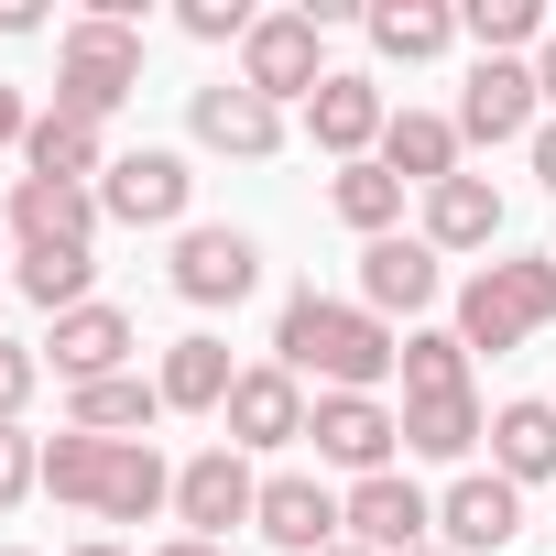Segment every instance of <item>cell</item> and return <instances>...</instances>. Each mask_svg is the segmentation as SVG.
Wrapping results in <instances>:
<instances>
[{
  "mask_svg": "<svg viewBox=\"0 0 556 556\" xmlns=\"http://www.w3.org/2000/svg\"><path fill=\"white\" fill-rule=\"evenodd\" d=\"M458 34L480 55H534L556 23H545V0H458Z\"/></svg>",
  "mask_w": 556,
  "mask_h": 556,
  "instance_id": "30",
  "label": "cell"
},
{
  "mask_svg": "<svg viewBox=\"0 0 556 556\" xmlns=\"http://www.w3.org/2000/svg\"><path fill=\"white\" fill-rule=\"evenodd\" d=\"M415 556H447V545H415Z\"/></svg>",
  "mask_w": 556,
  "mask_h": 556,
  "instance_id": "43",
  "label": "cell"
},
{
  "mask_svg": "<svg viewBox=\"0 0 556 556\" xmlns=\"http://www.w3.org/2000/svg\"><path fill=\"white\" fill-rule=\"evenodd\" d=\"M534 88H545V110H556V34L534 45Z\"/></svg>",
  "mask_w": 556,
  "mask_h": 556,
  "instance_id": "38",
  "label": "cell"
},
{
  "mask_svg": "<svg viewBox=\"0 0 556 556\" xmlns=\"http://www.w3.org/2000/svg\"><path fill=\"white\" fill-rule=\"evenodd\" d=\"M12 240H23V251H88V240H99V186H45V175H23V186H12Z\"/></svg>",
  "mask_w": 556,
  "mask_h": 556,
  "instance_id": "19",
  "label": "cell"
},
{
  "mask_svg": "<svg viewBox=\"0 0 556 556\" xmlns=\"http://www.w3.org/2000/svg\"><path fill=\"white\" fill-rule=\"evenodd\" d=\"M262 513V469L218 437V447H197L186 469H175V523L186 534H207V545H229V523H251Z\"/></svg>",
  "mask_w": 556,
  "mask_h": 556,
  "instance_id": "9",
  "label": "cell"
},
{
  "mask_svg": "<svg viewBox=\"0 0 556 556\" xmlns=\"http://www.w3.org/2000/svg\"><path fill=\"white\" fill-rule=\"evenodd\" d=\"M34 350H45V371H55V382L77 393V382H110V371H131L142 328H131L121 306H77V317H55V328H45Z\"/></svg>",
  "mask_w": 556,
  "mask_h": 556,
  "instance_id": "14",
  "label": "cell"
},
{
  "mask_svg": "<svg viewBox=\"0 0 556 556\" xmlns=\"http://www.w3.org/2000/svg\"><path fill=\"white\" fill-rule=\"evenodd\" d=\"M186 131H197V153H229V164H273V153H285V110L251 99L240 77L197 88V99H186Z\"/></svg>",
  "mask_w": 556,
  "mask_h": 556,
  "instance_id": "12",
  "label": "cell"
},
{
  "mask_svg": "<svg viewBox=\"0 0 556 556\" xmlns=\"http://www.w3.org/2000/svg\"><path fill=\"white\" fill-rule=\"evenodd\" d=\"M437 285H447V273H437L426 229H415V240H404V229H393V240H361V306H371L382 328H393V317H426Z\"/></svg>",
  "mask_w": 556,
  "mask_h": 556,
  "instance_id": "18",
  "label": "cell"
},
{
  "mask_svg": "<svg viewBox=\"0 0 556 556\" xmlns=\"http://www.w3.org/2000/svg\"><path fill=\"white\" fill-rule=\"evenodd\" d=\"M404 393H469L458 328H404Z\"/></svg>",
  "mask_w": 556,
  "mask_h": 556,
  "instance_id": "31",
  "label": "cell"
},
{
  "mask_svg": "<svg viewBox=\"0 0 556 556\" xmlns=\"http://www.w3.org/2000/svg\"><path fill=\"white\" fill-rule=\"evenodd\" d=\"M328 207H339L361 240H393V218H404V175H393L382 153H371V164H339V175H328Z\"/></svg>",
  "mask_w": 556,
  "mask_h": 556,
  "instance_id": "28",
  "label": "cell"
},
{
  "mask_svg": "<svg viewBox=\"0 0 556 556\" xmlns=\"http://www.w3.org/2000/svg\"><path fill=\"white\" fill-rule=\"evenodd\" d=\"M229 382H240V361H229V339H207V328H186V339L164 350V371H153L164 415H218V404H229Z\"/></svg>",
  "mask_w": 556,
  "mask_h": 556,
  "instance_id": "22",
  "label": "cell"
},
{
  "mask_svg": "<svg viewBox=\"0 0 556 556\" xmlns=\"http://www.w3.org/2000/svg\"><path fill=\"white\" fill-rule=\"evenodd\" d=\"M45 491V437L34 426H0V513H23Z\"/></svg>",
  "mask_w": 556,
  "mask_h": 556,
  "instance_id": "32",
  "label": "cell"
},
{
  "mask_svg": "<svg viewBox=\"0 0 556 556\" xmlns=\"http://www.w3.org/2000/svg\"><path fill=\"white\" fill-rule=\"evenodd\" d=\"M458 45V12L447 0H371V55L382 66H437Z\"/></svg>",
  "mask_w": 556,
  "mask_h": 556,
  "instance_id": "24",
  "label": "cell"
},
{
  "mask_svg": "<svg viewBox=\"0 0 556 556\" xmlns=\"http://www.w3.org/2000/svg\"><path fill=\"white\" fill-rule=\"evenodd\" d=\"M12 285H23L45 317H77V306H99V251H23Z\"/></svg>",
  "mask_w": 556,
  "mask_h": 556,
  "instance_id": "29",
  "label": "cell"
},
{
  "mask_svg": "<svg viewBox=\"0 0 556 556\" xmlns=\"http://www.w3.org/2000/svg\"><path fill=\"white\" fill-rule=\"evenodd\" d=\"M306 437H317V458L350 469V480H382V469L404 458V415H393L382 393H317Z\"/></svg>",
  "mask_w": 556,
  "mask_h": 556,
  "instance_id": "8",
  "label": "cell"
},
{
  "mask_svg": "<svg viewBox=\"0 0 556 556\" xmlns=\"http://www.w3.org/2000/svg\"><path fill=\"white\" fill-rule=\"evenodd\" d=\"M0 556H34V545H0Z\"/></svg>",
  "mask_w": 556,
  "mask_h": 556,
  "instance_id": "42",
  "label": "cell"
},
{
  "mask_svg": "<svg viewBox=\"0 0 556 556\" xmlns=\"http://www.w3.org/2000/svg\"><path fill=\"white\" fill-rule=\"evenodd\" d=\"M251 534H262V545H285V556H328V545L350 534V513H339V491H328L317 469H273Z\"/></svg>",
  "mask_w": 556,
  "mask_h": 556,
  "instance_id": "11",
  "label": "cell"
},
{
  "mask_svg": "<svg viewBox=\"0 0 556 556\" xmlns=\"http://www.w3.org/2000/svg\"><path fill=\"white\" fill-rule=\"evenodd\" d=\"M523 153H534V186L556 197V121H534V142H523Z\"/></svg>",
  "mask_w": 556,
  "mask_h": 556,
  "instance_id": "36",
  "label": "cell"
},
{
  "mask_svg": "<svg viewBox=\"0 0 556 556\" xmlns=\"http://www.w3.org/2000/svg\"><path fill=\"white\" fill-rule=\"evenodd\" d=\"M164 285H175L186 306H240V295L262 285V240L229 229V218H186V229H175V262H164Z\"/></svg>",
  "mask_w": 556,
  "mask_h": 556,
  "instance_id": "7",
  "label": "cell"
},
{
  "mask_svg": "<svg viewBox=\"0 0 556 556\" xmlns=\"http://www.w3.org/2000/svg\"><path fill=\"white\" fill-rule=\"evenodd\" d=\"M556 328V251H502L458 285V350H523Z\"/></svg>",
  "mask_w": 556,
  "mask_h": 556,
  "instance_id": "4",
  "label": "cell"
},
{
  "mask_svg": "<svg viewBox=\"0 0 556 556\" xmlns=\"http://www.w3.org/2000/svg\"><path fill=\"white\" fill-rule=\"evenodd\" d=\"M175 23H186V45H251L262 12H251V0H186Z\"/></svg>",
  "mask_w": 556,
  "mask_h": 556,
  "instance_id": "34",
  "label": "cell"
},
{
  "mask_svg": "<svg viewBox=\"0 0 556 556\" xmlns=\"http://www.w3.org/2000/svg\"><path fill=\"white\" fill-rule=\"evenodd\" d=\"M382 121H393L382 77H350V66L306 99V142H317V153H339V164H371V153H382Z\"/></svg>",
  "mask_w": 556,
  "mask_h": 556,
  "instance_id": "16",
  "label": "cell"
},
{
  "mask_svg": "<svg viewBox=\"0 0 556 556\" xmlns=\"http://www.w3.org/2000/svg\"><path fill=\"white\" fill-rule=\"evenodd\" d=\"M491 469H502L513 491L556 480V393H513V404H491Z\"/></svg>",
  "mask_w": 556,
  "mask_h": 556,
  "instance_id": "20",
  "label": "cell"
},
{
  "mask_svg": "<svg viewBox=\"0 0 556 556\" xmlns=\"http://www.w3.org/2000/svg\"><path fill=\"white\" fill-rule=\"evenodd\" d=\"M339 66H328V23L317 12H262L251 23V45H240V88L251 99H273V110H295V99H317Z\"/></svg>",
  "mask_w": 556,
  "mask_h": 556,
  "instance_id": "5",
  "label": "cell"
},
{
  "mask_svg": "<svg viewBox=\"0 0 556 556\" xmlns=\"http://www.w3.org/2000/svg\"><path fill=\"white\" fill-rule=\"evenodd\" d=\"M153 415H164V393H153L142 371H110V382H77V393H66V426H77V437H142Z\"/></svg>",
  "mask_w": 556,
  "mask_h": 556,
  "instance_id": "27",
  "label": "cell"
},
{
  "mask_svg": "<svg viewBox=\"0 0 556 556\" xmlns=\"http://www.w3.org/2000/svg\"><path fill=\"white\" fill-rule=\"evenodd\" d=\"M437 534H447V556H491V545L523 534V491H513L502 469H458V480L437 491Z\"/></svg>",
  "mask_w": 556,
  "mask_h": 556,
  "instance_id": "15",
  "label": "cell"
},
{
  "mask_svg": "<svg viewBox=\"0 0 556 556\" xmlns=\"http://www.w3.org/2000/svg\"><path fill=\"white\" fill-rule=\"evenodd\" d=\"M45 491L99 513V523H153L175 513V469L153 458V437H45Z\"/></svg>",
  "mask_w": 556,
  "mask_h": 556,
  "instance_id": "2",
  "label": "cell"
},
{
  "mask_svg": "<svg viewBox=\"0 0 556 556\" xmlns=\"http://www.w3.org/2000/svg\"><path fill=\"white\" fill-rule=\"evenodd\" d=\"M0 34H45V0H0Z\"/></svg>",
  "mask_w": 556,
  "mask_h": 556,
  "instance_id": "37",
  "label": "cell"
},
{
  "mask_svg": "<svg viewBox=\"0 0 556 556\" xmlns=\"http://www.w3.org/2000/svg\"><path fill=\"white\" fill-rule=\"evenodd\" d=\"M502 240V186L491 175H447V186H426V251L447 262V251H491Z\"/></svg>",
  "mask_w": 556,
  "mask_h": 556,
  "instance_id": "21",
  "label": "cell"
},
{
  "mask_svg": "<svg viewBox=\"0 0 556 556\" xmlns=\"http://www.w3.org/2000/svg\"><path fill=\"white\" fill-rule=\"evenodd\" d=\"M382 164H393L404 186H447V175H458V121H437V110H393V121H382Z\"/></svg>",
  "mask_w": 556,
  "mask_h": 556,
  "instance_id": "26",
  "label": "cell"
},
{
  "mask_svg": "<svg viewBox=\"0 0 556 556\" xmlns=\"http://www.w3.org/2000/svg\"><path fill=\"white\" fill-rule=\"evenodd\" d=\"M131 88H142V23H131V0H99V12H77L55 34V110L110 121Z\"/></svg>",
  "mask_w": 556,
  "mask_h": 556,
  "instance_id": "3",
  "label": "cell"
},
{
  "mask_svg": "<svg viewBox=\"0 0 556 556\" xmlns=\"http://www.w3.org/2000/svg\"><path fill=\"white\" fill-rule=\"evenodd\" d=\"M66 556H142V545H121V534H88V545H66Z\"/></svg>",
  "mask_w": 556,
  "mask_h": 556,
  "instance_id": "40",
  "label": "cell"
},
{
  "mask_svg": "<svg viewBox=\"0 0 556 556\" xmlns=\"http://www.w3.org/2000/svg\"><path fill=\"white\" fill-rule=\"evenodd\" d=\"M186 207H197V164H186V153H164V142L110 153V175H99V218H121V229H186Z\"/></svg>",
  "mask_w": 556,
  "mask_h": 556,
  "instance_id": "6",
  "label": "cell"
},
{
  "mask_svg": "<svg viewBox=\"0 0 556 556\" xmlns=\"http://www.w3.org/2000/svg\"><path fill=\"white\" fill-rule=\"evenodd\" d=\"M23 175H45V186H99V175H110V142H99V121L34 110V131H23Z\"/></svg>",
  "mask_w": 556,
  "mask_h": 556,
  "instance_id": "23",
  "label": "cell"
},
{
  "mask_svg": "<svg viewBox=\"0 0 556 556\" xmlns=\"http://www.w3.org/2000/svg\"><path fill=\"white\" fill-rule=\"evenodd\" d=\"M328 556H371V545H350V534H339V545H328Z\"/></svg>",
  "mask_w": 556,
  "mask_h": 556,
  "instance_id": "41",
  "label": "cell"
},
{
  "mask_svg": "<svg viewBox=\"0 0 556 556\" xmlns=\"http://www.w3.org/2000/svg\"><path fill=\"white\" fill-rule=\"evenodd\" d=\"M306 415H317V404H306V382H295L285 361H251V371L229 382V404H218V426H229V447H240V458L295 447V437H306Z\"/></svg>",
  "mask_w": 556,
  "mask_h": 556,
  "instance_id": "10",
  "label": "cell"
},
{
  "mask_svg": "<svg viewBox=\"0 0 556 556\" xmlns=\"http://www.w3.org/2000/svg\"><path fill=\"white\" fill-rule=\"evenodd\" d=\"M339 513H350V545H371V556H415V545H426V523H437V502H426L404 469L350 480V491H339Z\"/></svg>",
  "mask_w": 556,
  "mask_h": 556,
  "instance_id": "17",
  "label": "cell"
},
{
  "mask_svg": "<svg viewBox=\"0 0 556 556\" xmlns=\"http://www.w3.org/2000/svg\"><path fill=\"white\" fill-rule=\"evenodd\" d=\"M273 361H285L295 382L317 371L328 393H371V382L404 371V339H393L361 295H317V285H295L285 317H273Z\"/></svg>",
  "mask_w": 556,
  "mask_h": 556,
  "instance_id": "1",
  "label": "cell"
},
{
  "mask_svg": "<svg viewBox=\"0 0 556 556\" xmlns=\"http://www.w3.org/2000/svg\"><path fill=\"white\" fill-rule=\"evenodd\" d=\"M23 131H34V99H23L12 77H0V153H23Z\"/></svg>",
  "mask_w": 556,
  "mask_h": 556,
  "instance_id": "35",
  "label": "cell"
},
{
  "mask_svg": "<svg viewBox=\"0 0 556 556\" xmlns=\"http://www.w3.org/2000/svg\"><path fill=\"white\" fill-rule=\"evenodd\" d=\"M34 393H45V350L34 339H0V426H23Z\"/></svg>",
  "mask_w": 556,
  "mask_h": 556,
  "instance_id": "33",
  "label": "cell"
},
{
  "mask_svg": "<svg viewBox=\"0 0 556 556\" xmlns=\"http://www.w3.org/2000/svg\"><path fill=\"white\" fill-rule=\"evenodd\" d=\"M153 556H229V545H207V534H175V545H153Z\"/></svg>",
  "mask_w": 556,
  "mask_h": 556,
  "instance_id": "39",
  "label": "cell"
},
{
  "mask_svg": "<svg viewBox=\"0 0 556 556\" xmlns=\"http://www.w3.org/2000/svg\"><path fill=\"white\" fill-rule=\"evenodd\" d=\"M491 437L480 393H404V458H469Z\"/></svg>",
  "mask_w": 556,
  "mask_h": 556,
  "instance_id": "25",
  "label": "cell"
},
{
  "mask_svg": "<svg viewBox=\"0 0 556 556\" xmlns=\"http://www.w3.org/2000/svg\"><path fill=\"white\" fill-rule=\"evenodd\" d=\"M534 55H480L469 66V99H458V142H534Z\"/></svg>",
  "mask_w": 556,
  "mask_h": 556,
  "instance_id": "13",
  "label": "cell"
}]
</instances>
